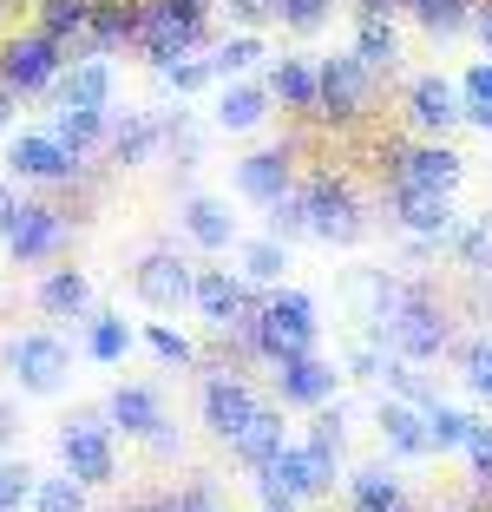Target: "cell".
<instances>
[{"instance_id":"obj_16","label":"cell","mask_w":492,"mask_h":512,"mask_svg":"<svg viewBox=\"0 0 492 512\" xmlns=\"http://www.w3.org/2000/svg\"><path fill=\"white\" fill-rule=\"evenodd\" d=\"M394 217L414 237H447L453 230V197L447 191H414V184H394Z\"/></svg>"},{"instance_id":"obj_12","label":"cell","mask_w":492,"mask_h":512,"mask_svg":"<svg viewBox=\"0 0 492 512\" xmlns=\"http://www.w3.org/2000/svg\"><path fill=\"white\" fill-rule=\"evenodd\" d=\"M256 407H263V401L250 394V381H237V375H210V381H204V427H210L217 440H230V434H237V427L256 414Z\"/></svg>"},{"instance_id":"obj_29","label":"cell","mask_w":492,"mask_h":512,"mask_svg":"<svg viewBox=\"0 0 492 512\" xmlns=\"http://www.w3.org/2000/svg\"><path fill=\"white\" fill-rule=\"evenodd\" d=\"M164 125L151 119V112H132L125 125H112V151H119V165H145L151 151H158Z\"/></svg>"},{"instance_id":"obj_51","label":"cell","mask_w":492,"mask_h":512,"mask_svg":"<svg viewBox=\"0 0 492 512\" xmlns=\"http://www.w3.org/2000/svg\"><path fill=\"white\" fill-rule=\"evenodd\" d=\"M7 112H14V92L0 86V132H7Z\"/></svg>"},{"instance_id":"obj_19","label":"cell","mask_w":492,"mask_h":512,"mask_svg":"<svg viewBox=\"0 0 492 512\" xmlns=\"http://www.w3.org/2000/svg\"><path fill=\"white\" fill-rule=\"evenodd\" d=\"M105 414H112V427H125L132 440H151L164 427V407H158L151 388H119L112 401H105Z\"/></svg>"},{"instance_id":"obj_1","label":"cell","mask_w":492,"mask_h":512,"mask_svg":"<svg viewBox=\"0 0 492 512\" xmlns=\"http://www.w3.org/2000/svg\"><path fill=\"white\" fill-rule=\"evenodd\" d=\"M328 480H335V453L309 447V440H302V447H283L263 467V506H302V499H315Z\"/></svg>"},{"instance_id":"obj_49","label":"cell","mask_w":492,"mask_h":512,"mask_svg":"<svg viewBox=\"0 0 492 512\" xmlns=\"http://www.w3.org/2000/svg\"><path fill=\"white\" fill-rule=\"evenodd\" d=\"M14 211H20V204H14V191H7V184H0V230L14 224Z\"/></svg>"},{"instance_id":"obj_35","label":"cell","mask_w":492,"mask_h":512,"mask_svg":"<svg viewBox=\"0 0 492 512\" xmlns=\"http://www.w3.org/2000/svg\"><path fill=\"white\" fill-rule=\"evenodd\" d=\"M33 512H86V486H79L73 473L40 480V486H33Z\"/></svg>"},{"instance_id":"obj_9","label":"cell","mask_w":492,"mask_h":512,"mask_svg":"<svg viewBox=\"0 0 492 512\" xmlns=\"http://www.w3.org/2000/svg\"><path fill=\"white\" fill-rule=\"evenodd\" d=\"M204 40V20H184V14H171V7H158L151 0L145 7V27H138V46H145L158 66H171V60H184L191 46Z\"/></svg>"},{"instance_id":"obj_37","label":"cell","mask_w":492,"mask_h":512,"mask_svg":"<svg viewBox=\"0 0 492 512\" xmlns=\"http://www.w3.org/2000/svg\"><path fill=\"white\" fill-rule=\"evenodd\" d=\"M33 486H40V473H33L27 460H0V512L33 506Z\"/></svg>"},{"instance_id":"obj_26","label":"cell","mask_w":492,"mask_h":512,"mask_svg":"<svg viewBox=\"0 0 492 512\" xmlns=\"http://www.w3.org/2000/svg\"><path fill=\"white\" fill-rule=\"evenodd\" d=\"M40 309H46V316H86V309H92V283L79 270H53L40 283Z\"/></svg>"},{"instance_id":"obj_36","label":"cell","mask_w":492,"mask_h":512,"mask_svg":"<svg viewBox=\"0 0 492 512\" xmlns=\"http://www.w3.org/2000/svg\"><path fill=\"white\" fill-rule=\"evenodd\" d=\"M460 106H466V119H473L479 132H492V60L466 73V86H460Z\"/></svg>"},{"instance_id":"obj_33","label":"cell","mask_w":492,"mask_h":512,"mask_svg":"<svg viewBox=\"0 0 492 512\" xmlns=\"http://www.w3.org/2000/svg\"><path fill=\"white\" fill-rule=\"evenodd\" d=\"M125 348H132V329L119 316H92L86 322V355L92 362H125Z\"/></svg>"},{"instance_id":"obj_3","label":"cell","mask_w":492,"mask_h":512,"mask_svg":"<svg viewBox=\"0 0 492 512\" xmlns=\"http://www.w3.org/2000/svg\"><path fill=\"white\" fill-rule=\"evenodd\" d=\"M112 414H99V407H86L79 421H66V434H60V453H66V473H73L79 486H105L112 480Z\"/></svg>"},{"instance_id":"obj_6","label":"cell","mask_w":492,"mask_h":512,"mask_svg":"<svg viewBox=\"0 0 492 512\" xmlns=\"http://www.w3.org/2000/svg\"><path fill=\"white\" fill-rule=\"evenodd\" d=\"M361 230H368V217H361L355 191L335 178H315L309 184V237L322 243H361Z\"/></svg>"},{"instance_id":"obj_54","label":"cell","mask_w":492,"mask_h":512,"mask_svg":"<svg viewBox=\"0 0 492 512\" xmlns=\"http://www.w3.org/2000/svg\"><path fill=\"white\" fill-rule=\"evenodd\" d=\"M361 7H374V14H381V7H388V0H361Z\"/></svg>"},{"instance_id":"obj_27","label":"cell","mask_w":492,"mask_h":512,"mask_svg":"<svg viewBox=\"0 0 492 512\" xmlns=\"http://www.w3.org/2000/svg\"><path fill=\"white\" fill-rule=\"evenodd\" d=\"M263 112H269V86H224V99H217L224 132H250V125H263Z\"/></svg>"},{"instance_id":"obj_17","label":"cell","mask_w":492,"mask_h":512,"mask_svg":"<svg viewBox=\"0 0 492 512\" xmlns=\"http://www.w3.org/2000/svg\"><path fill=\"white\" fill-rule=\"evenodd\" d=\"M230 453H237V460H243L250 473H263L269 460L283 453V414H276V407H256L250 421H243L237 434H230Z\"/></svg>"},{"instance_id":"obj_18","label":"cell","mask_w":492,"mask_h":512,"mask_svg":"<svg viewBox=\"0 0 492 512\" xmlns=\"http://www.w3.org/2000/svg\"><path fill=\"white\" fill-rule=\"evenodd\" d=\"M237 191L250 197V204H276V197L289 191V158L283 151H256V158H243L237 165Z\"/></svg>"},{"instance_id":"obj_41","label":"cell","mask_w":492,"mask_h":512,"mask_svg":"<svg viewBox=\"0 0 492 512\" xmlns=\"http://www.w3.org/2000/svg\"><path fill=\"white\" fill-rule=\"evenodd\" d=\"M158 73H164V86H171V92H204L210 79H217V73H210V60H171V66H158Z\"/></svg>"},{"instance_id":"obj_50","label":"cell","mask_w":492,"mask_h":512,"mask_svg":"<svg viewBox=\"0 0 492 512\" xmlns=\"http://www.w3.org/2000/svg\"><path fill=\"white\" fill-rule=\"evenodd\" d=\"M7 440H14V407L0 401V447H7Z\"/></svg>"},{"instance_id":"obj_45","label":"cell","mask_w":492,"mask_h":512,"mask_svg":"<svg viewBox=\"0 0 492 512\" xmlns=\"http://www.w3.org/2000/svg\"><path fill=\"white\" fill-rule=\"evenodd\" d=\"M466 460H473V480L492 493V427H473V440H466Z\"/></svg>"},{"instance_id":"obj_40","label":"cell","mask_w":492,"mask_h":512,"mask_svg":"<svg viewBox=\"0 0 492 512\" xmlns=\"http://www.w3.org/2000/svg\"><path fill=\"white\" fill-rule=\"evenodd\" d=\"M420 14V27H433V33H460L466 27V0H407Z\"/></svg>"},{"instance_id":"obj_5","label":"cell","mask_w":492,"mask_h":512,"mask_svg":"<svg viewBox=\"0 0 492 512\" xmlns=\"http://www.w3.org/2000/svg\"><path fill=\"white\" fill-rule=\"evenodd\" d=\"M60 40H46V33H20V40H7V53H0V86L7 92H40L60 79Z\"/></svg>"},{"instance_id":"obj_47","label":"cell","mask_w":492,"mask_h":512,"mask_svg":"<svg viewBox=\"0 0 492 512\" xmlns=\"http://www.w3.org/2000/svg\"><path fill=\"white\" fill-rule=\"evenodd\" d=\"M230 14H237L243 27H263V20L283 14V0H230Z\"/></svg>"},{"instance_id":"obj_46","label":"cell","mask_w":492,"mask_h":512,"mask_svg":"<svg viewBox=\"0 0 492 512\" xmlns=\"http://www.w3.org/2000/svg\"><path fill=\"white\" fill-rule=\"evenodd\" d=\"M145 342H151V355H158V362H171V368L191 362V342H184V335H171V329H151Z\"/></svg>"},{"instance_id":"obj_21","label":"cell","mask_w":492,"mask_h":512,"mask_svg":"<svg viewBox=\"0 0 492 512\" xmlns=\"http://www.w3.org/2000/svg\"><path fill=\"white\" fill-rule=\"evenodd\" d=\"M374 427H381V440H388L394 453H433L427 447V414H420V407H407V401H381Z\"/></svg>"},{"instance_id":"obj_44","label":"cell","mask_w":492,"mask_h":512,"mask_svg":"<svg viewBox=\"0 0 492 512\" xmlns=\"http://www.w3.org/2000/svg\"><path fill=\"white\" fill-rule=\"evenodd\" d=\"M466 388H473V394H486V401H492V342L466 348Z\"/></svg>"},{"instance_id":"obj_32","label":"cell","mask_w":492,"mask_h":512,"mask_svg":"<svg viewBox=\"0 0 492 512\" xmlns=\"http://www.w3.org/2000/svg\"><path fill=\"white\" fill-rule=\"evenodd\" d=\"M283 270H289V243L283 237L243 243V283H283Z\"/></svg>"},{"instance_id":"obj_23","label":"cell","mask_w":492,"mask_h":512,"mask_svg":"<svg viewBox=\"0 0 492 512\" xmlns=\"http://www.w3.org/2000/svg\"><path fill=\"white\" fill-rule=\"evenodd\" d=\"M355 60L368 66V73H394V60H401V40H394L388 14H361V33H355Z\"/></svg>"},{"instance_id":"obj_52","label":"cell","mask_w":492,"mask_h":512,"mask_svg":"<svg viewBox=\"0 0 492 512\" xmlns=\"http://www.w3.org/2000/svg\"><path fill=\"white\" fill-rule=\"evenodd\" d=\"M479 40L492 46V7H486V14H479Z\"/></svg>"},{"instance_id":"obj_55","label":"cell","mask_w":492,"mask_h":512,"mask_svg":"<svg viewBox=\"0 0 492 512\" xmlns=\"http://www.w3.org/2000/svg\"><path fill=\"white\" fill-rule=\"evenodd\" d=\"M263 512H296V506H263Z\"/></svg>"},{"instance_id":"obj_30","label":"cell","mask_w":492,"mask_h":512,"mask_svg":"<svg viewBox=\"0 0 492 512\" xmlns=\"http://www.w3.org/2000/svg\"><path fill=\"white\" fill-rule=\"evenodd\" d=\"M92 14H99V0H46L40 7V33L46 40H79V33L92 27Z\"/></svg>"},{"instance_id":"obj_28","label":"cell","mask_w":492,"mask_h":512,"mask_svg":"<svg viewBox=\"0 0 492 512\" xmlns=\"http://www.w3.org/2000/svg\"><path fill=\"white\" fill-rule=\"evenodd\" d=\"M105 132H112V119H105V112H92V106H60V112H53V138H60L66 151L99 145Z\"/></svg>"},{"instance_id":"obj_39","label":"cell","mask_w":492,"mask_h":512,"mask_svg":"<svg viewBox=\"0 0 492 512\" xmlns=\"http://www.w3.org/2000/svg\"><path fill=\"white\" fill-rule=\"evenodd\" d=\"M263 60V40H256V33H237V40H224L217 46V60H210V73H250V66Z\"/></svg>"},{"instance_id":"obj_31","label":"cell","mask_w":492,"mask_h":512,"mask_svg":"<svg viewBox=\"0 0 492 512\" xmlns=\"http://www.w3.org/2000/svg\"><path fill=\"white\" fill-rule=\"evenodd\" d=\"M473 414H466V407H447V401H433L427 407V447L433 453H447V447H466V440H473Z\"/></svg>"},{"instance_id":"obj_22","label":"cell","mask_w":492,"mask_h":512,"mask_svg":"<svg viewBox=\"0 0 492 512\" xmlns=\"http://www.w3.org/2000/svg\"><path fill=\"white\" fill-rule=\"evenodd\" d=\"M184 230H191L204 250H224V243L237 237V217H230L224 197H191V204H184Z\"/></svg>"},{"instance_id":"obj_53","label":"cell","mask_w":492,"mask_h":512,"mask_svg":"<svg viewBox=\"0 0 492 512\" xmlns=\"http://www.w3.org/2000/svg\"><path fill=\"white\" fill-rule=\"evenodd\" d=\"M440 512H479V506H473V499H466V506H440Z\"/></svg>"},{"instance_id":"obj_8","label":"cell","mask_w":492,"mask_h":512,"mask_svg":"<svg viewBox=\"0 0 492 512\" xmlns=\"http://www.w3.org/2000/svg\"><path fill=\"white\" fill-rule=\"evenodd\" d=\"M322 99L315 106L328 112V119H355L361 106H368V86H374V73L355 60V53H342V60H322Z\"/></svg>"},{"instance_id":"obj_42","label":"cell","mask_w":492,"mask_h":512,"mask_svg":"<svg viewBox=\"0 0 492 512\" xmlns=\"http://www.w3.org/2000/svg\"><path fill=\"white\" fill-rule=\"evenodd\" d=\"M309 447H322V453H342V407H315V427H309Z\"/></svg>"},{"instance_id":"obj_15","label":"cell","mask_w":492,"mask_h":512,"mask_svg":"<svg viewBox=\"0 0 492 512\" xmlns=\"http://www.w3.org/2000/svg\"><path fill=\"white\" fill-rule=\"evenodd\" d=\"M407 119H414L420 132H447V125H460V119H466V106H460V86H447L440 73L414 79V92H407Z\"/></svg>"},{"instance_id":"obj_25","label":"cell","mask_w":492,"mask_h":512,"mask_svg":"<svg viewBox=\"0 0 492 512\" xmlns=\"http://www.w3.org/2000/svg\"><path fill=\"white\" fill-rule=\"evenodd\" d=\"M269 92H276L283 106H296V112H315V99H322V79H315L309 60H276V73H269Z\"/></svg>"},{"instance_id":"obj_10","label":"cell","mask_w":492,"mask_h":512,"mask_svg":"<svg viewBox=\"0 0 492 512\" xmlns=\"http://www.w3.org/2000/svg\"><path fill=\"white\" fill-rule=\"evenodd\" d=\"M7 165H14L20 178L53 184V178H73V171H79V151H66L53 132H20L14 151H7Z\"/></svg>"},{"instance_id":"obj_38","label":"cell","mask_w":492,"mask_h":512,"mask_svg":"<svg viewBox=\"0 0 492 512\" xmlns=\"http://www.w3.org/2000/svg\"><path fill=\"white\" fill-rule=\"evenodd\" d=\"M453 250H460L466 270H492V211H486V217H473V224L453 237Z\"/></svg>"},{"instance_id":"obj_2","label":"cell","mask_w":492,"mask_h":512,"mask_svg":"<svg viewBox=\"0 0 492 512\" xmlns=\"http://www.w3.org/2000/svg\"><path fill=\"white\" fill-rule=\"evenodd\" d=\"M309 342H315V302L302 296V289L269 296L263 316H256V355L289 362V355H309Z\"/></svg>"},{"instance_id":"obj_20","label":"cell","mask_w":492,"mask_h":512,"mask_svg":"<svg viewBox=\"0 0 492 512\" xmlns=\"http://www.w3.org/2000/svg\"><path fill=\"white\" fill-rule=\"evenodd\" d=\"M60 106L105 112V106H112V66H105V60H73V73L60 79Z\"/></svg>"},{"instance_id":"obj_48","label":"cell","mask_w":492,"mask_h":512,"mask_svg":"<svg viewBox=\"0 0 492 512\" xmlns=\"http://www.w3.org/2000/svg\"><path fill=\"white\" fill-rule=\"evenodd\" d=\"M158 7H171V14H184V20H204V0H158Z\"/></svg>"},{"instance_id":"obj_34","label":"cell","mask_w":492,"mask_h":512,"mask_svg":"<svg viewBox=\"0 0 492 512\" xmlns=\"http://www.w3.org/2000/svg\"><path fill=\"white\" fill-rule=\"evenodd\" d=\"M269 211V237H309V191H283L276 204H263Z\"/></svg>"},{"instance_id":"obj_7","label":"cell","mask_w":492,"mask_h":512,"mask_svg":"<svg viewBox=\"0 0 492 512\" xmlns=\"http://www.w3.org/2000/svg\"><path fill=\"white\" fill-rule=\"evenodd\" d=\"M138 302L145 309H184L191 302V289H197V270L184 263V256H171V250H151L145 263H138Z\"/></svg>"},{"instance_id":"obj_14","label":"cell","mask_w":492,"mask_h":512,"mask_svg":"<svg viewBox=\"0 0 492 512\" xmlns=\"http://www.w3.org/2000/svg\"><path fill=\"white\" fill-rule=\"evenodd\" d=\"M276 394H283L289 407H322L328 394H335V368L322 362V355H289V362H276Z\"/></svg>"},{"instance_id":"obj_24","label":"cell","mask_w":492,"mask_h":512,"mask_svg":"<svg viewBox=\"0 0 492 512\" xmlns=\"http://www.w3.org/2000/svg\"><path fill=\"white\" fill-rule=\"evenodd\" d=\"M348 493H355V512H414L407 493H401V480H394L388 467H361Z\"/></svg>"},{"instance_id":"obj_4","label":"cell","mask_w":492,"mask_h":512,"mask_svg":"<svg viewBox=\"0 0 492 512\" xmlns=\"http://www.w3.org/2000/svg\"><path fill=\"white\" fill-rule=\"evenodd\" d=\"M7 368H14V381L27 394H60L66 375H73V355H66L60 335H20L7 348Z\"/></svg>"},{"instance_id":"obj_13","label":"cell","mask_w":492,"mask_h":512,"mask_svg":"<svg viewBox=\"0 0 492 512\" xmlns=\"http://www.w3.org/2000/svg\"><path fill=\"white\" fill-rule=\"evenodd\" d=\"M60 211L53 204H20L14 224H7V250H14V263H40V256L60 250Z\"/></svg>"},{"instance_id":"obj_43","label":"cell","mask_w":492,"mask_h":512,"mask_svg":"<svg viewBox=\"0 0 492 512\" xmlns=\"http://www.w3.org/2000/svg\"><path fill=\"white\" fill-rule=\"evenodd\" d=\"M276 20H283V27H296V33H315L328 20V0H283V14H276Z\"/></svg>"},{"instance_id":"obj_11","label":"cell","mask_w":492,"mask_h":512,"mask_svg":"<svg viewBox=\"0 0 492 512\" xmlns=\"http://www.w3.org/2000/svg\"><path fill=\"white\" fill-rule=\"evenodd\" d=\"M460 171H466V158L460 151H447V145H414L394 165V184H414V191H460Z\"/></svg>"}]
</instances>
